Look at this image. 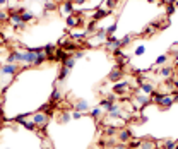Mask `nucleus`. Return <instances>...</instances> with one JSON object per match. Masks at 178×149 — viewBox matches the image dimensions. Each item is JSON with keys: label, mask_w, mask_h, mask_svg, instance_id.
I'll use <instances>...</instances> for the list:
<instances>
[{"label": "nucleus", "mask_w": 178, "mask_h": 149, "mask_svg": "<svg viewBox=\"0 0 178 149\" xmlns=\"http://www.w3.org/2000/svg\"><path fill=\"white\" fill-rule=\"evenodd\" d=\"M9 23L12 24L16 29H24L26 28V23H23V19H21V12L19 10H12L9 16Z\"/></svg>", "instance_id": "obj_3"}, {"label": "nucleus", "mask_w": 178, "mask_h": 149, "mask_svg": "<svg viewBox=\"0 0 178 149\" xmlns=\"http://www.w3.org/2000/svg\"><path fill=\"white\" fill-rule=\"evenodd\" d=\"M104 132H106L108 136H111V134H117V127H108V129L104 130Z\"/></svg>", "instance_id": "obj_39"}, {"label": "nucleus", "mask_w": 178, "mask_h": 149, "mask_svg": "<svg viewBox=\"0 0 178 149\" xmlns=\"http://www.w3.org/2000/svg\"><path fill=\"white\" fill-rule=\"evenodd\" d=\"M86 0H75V3H84Z\"/></svg>", "instance_id": "obj_44"}, {"label": "nucleus", "mask_w": 178, "mask_h": 149, "mask_svg": "<svg viewBox=\"0 0 178 149\" xmlns=\"http://www.w3.org/2000/svg\"><path fill=\"white\" fill-rule=\"evenodd\" d=\"M99 106L103 108V110H106V111H108V110H110L111 106H113V103H111L110 100H106V98H103V100L99 101Z\"/></svg>", "instance_id": "obj_21"}, {"label": "nucleus", "mask_w": 178, "mask_h": 149, "mask_svg": "<svg viewBox=\"0 0 178 149\" xmlns=\"http://www.w3.org/2000/svg\"><path fill=\"white\" fill-rule=\"evenodd\" d=\"M135 101H137L139 105H142V106H146V105H149L152 100H149L147 94H144V96H142V94H135Z\"/></svg>", "instance_id": "obj_14"}, {"label": "nucleus", "mask_w": 178, "mask_h": 149, "mask_svg": "<svg viewBox=\"0 0 178 149\" xmlns=\"http://www.w3.org/2000/svg\"><path fill=\"white\" fill-rule=\"evenodd\" d=\"M45 2H52V0H45Z\"/></svg>", "instance_id": "obj_47"}, {"label": "nucleus", "mask_w": 178, "mask_h": 149, "mask_svg": "<svg viewBox=\"0 0 178 149\" xmlns=\"http://www.w3.org/2000/svg\"><path fill=\"white\" fill-rule=\"evenodd\" d=\"M94 31H98L96 29V21H91L88 24V33H94Z\"/></svg>", "instance_id": "obj_32"}, {"label": "nucleus", "mask_w": 178, "mask_h": 149, "mask_svg": "<svg viewBox=\"0 0 178 149\" xmlns=\"http://www.w3.org/2000/svg\"><path fill=\"white\" fill-rule=\"evenodd\" d=\"M67 74H69V69H65L64 65H62V69H60V74H58V81H64V79L67 77Z\"/></svg>", "instance_id": "obj_30"}, {"label": "nucleus", "mask_w": 178, "mask_h": 149, "mask_svg": "<svg viewBox=\"0 0 178 149\" xmlns=\"http://www.w3.org/2000/svg\"><path fill=\"white\" fill-rule=\"evenodd\" d=\"M130 89V84L129 82H117V84L113 86V91L117 94H123V93H127V91Z\"/></svg>", "instance_id": "obj_9"}, {"label": "nucleus", "mask_w": 178, "mask_h": 149, "mask_svg": "<svg viewBox=\"0 0 178 149\" xmlns=\"http://www.w3.org/2000/svg\"><path fill=\"white\" fill-rule=\"evenodd\" d=\"M175 9H176V7L173 5V3H168V5H166V14H168V16H171V14L175 12Z\"/></svg>", "instance_id": "obj_33"}, {"label": "nucleus", "mask_w": 178, "mask_h": 149, "mask_svg": "<svg viewBox=\"0 0 178 149\" xmlns=\"http://www.w3.org/2000/svg\"><path fill=\"white\" fill-rule=\"evenodd\" d=\"M106 48L111 50V52H115V50L122 48V39L115 38V36H110V38L106 39Z\"/></svg>", "instance_id": "obj_5"}, {"label": "nucleus", "mask_w": 178, "mask_h": 149, "mask_svg": "<svg viewBox=\"0 0 178 149\" xmlns=\"http://www.w3.org/2000/svg\"><path fill=\"white\" fill-rule=\"evenodd\" d=\"M130 41H132V36H130V34H127L125 38L122 39V46H127V45H129Z\"/></svg>", "instance_id": "obj_34"}, {"label": "nucleus", "mask_w": 178, "mask_h": 149, "mask_svg": "<svg viewBox=\"0 0 178 149\" xmlns=\"http://www.w3.org/2000/svg\"><path fill=\"white\" fill-rule=\"evenodd\" d=\"M79 23H81V19H79L77 16H74V14L67 17V26H69V28H77Z\"/></svg>", "instance_id": "obj_15"}, {"label": "nucleus", "mask_w": 178, "mask_h": 149, "mask_svg": "<svg viewBox=\"0 0 178 149\" xmlns=\"http://www.w3.org/2000/svg\"><path fill=\"white\" fill-rule=\"evenodd\" d=\"M7 64H16V53L10 52L9 55H7Z\"/></svg>", "instance_id": "obj_31"}, {"label": "nucleus", "mask_w": 178, "mask_h": 149, "mask_svg": "<svg viewBox=\"0 0 178 149\" xmlns=\"http://www.w3.org/2000/svg\"><path fill=\"white\" fill-rule=\"evenodd\" d=\"M144 52H146V48H144V45H140V46H137V48H135V55H142Z\"/></svg>", "instance_id": "obj_37"}, {"label": "nucleus", "mask_w": 178, "mask_h": 149, "mask_svg": "<svg viewBox=\"0 0 178 149\" xmlns=\"http://www.w3.org/2000/svg\"><path fill=\"white\" fill-rule=\"evenodd\" d=\"M163 149H176V142L175 141H165Z\"/></svg>", "instance_id": "obj_28"}, {"label": "nucleus", "mask_w": 178, "mask_h": 149, "mask_svg": "<svg viewBox=\"0 0 178 149\" xmlns=\"http://www.w3.org/2000/svg\"><path fill=\"white\" fill-rule=\"evenodd\" d=\"M176 82H178V72H176Z\"/></svg>", "instance_id": "obj_45"}, {"label": "nucleus", "mask_w": 178, "mask_h": 149, "mask_svg": "<svg viewBox=\"0 0 178 149\" xmlns=\"http://www.w3.org/2000/svg\"><path fill=\"white\" fill-rule=\"evenodd\" d=\"M140 149H156L154 141H142L140 142Z\"/></svg>", "instance_id": "obj_23"}, {"label": "nucleus", "mask_w": 178, "mask_h": 149, "mask_svg": "<svg viewBox=\"0 0 178 149\" xmlns=\"http://www.w3.org/2000/svg\"><path fill=\"white\" fill-rule=\"evenodd\" d=\"M84 55H86V53L82 52V50H79V52H75L74 59H75V60H81V59H84Z\"/></svg>", "instance_id": "obj_35"}, {"label": "nucleus", "mask_w": 178, "mask_h": 149, "mask_svg": "<svg viewBox=\"0 0 178 149\" xmlns=\"http://www.w3.org/2000/svg\"><path fill=\"white\" fill-rule=\"evenodd\" d=\"M140 89L144 91V94H152L154 93V88H152L149 82H144V81H140Z\"/></svg>", "instance_id": "obj_17"}, {"label": "nucleus", "mask_w": 178, "mask_h": 149, "mask_svg": "<svg viewBox=\"0 0 178 149\" xmlns=\"http://www.w3.org/2000/svg\"><path fill=\"white\" fill-rule=\"evenodd\" d=\"M16 122H19L21 125H24L28 130H36V125L33 123V120H28V118H26V115H23V117H17V118H16Z\"/></svg>", "instance_id": "obj_6"}, {"label": "nucleus", "mask_w": 178, "mask_h": 149, "mask_svg": "<svg viewBox=\"0 0 178 149\" xmlns=\"http://www.w3.org/2000/svg\"><path fill=\"white\" fill-rule=\"evenodd\" d=\"M0 70H2V64H0Z\"/></svg>", "instance_id": "obj_46"}, {"label": "nucleus", "mask_w": 178, "mask_h": 149, "mask_svg": "<svg viewBox=\"0 0 178 149\" xmlns=\"http://www.w3.org/2000/svg\"><path fill=\"white\" fill-rule=\"evenodd\" d=\"M106 100H110L111 103H115V100H117V96H115V94H108V98Z\"/></svg>", "instance_id": "obj_40"}, {"label": "nucleus", "mask_w": 178, "mask_h": 149, "mask_svg": "<svg viewBox=\"0 0 178 149\" xmlns=\"http://www.w3.org/2000/svg\"><path fill=\"white\" fill-rule=\"evenodd\" d=\"M48 120H50V117H48V113H45V111L33 113V123L36 125V129H45Z\"/></svg>", "instance_id": "obj_2"}, {"label": "nucleus", "mask_w": 178, "mask_h": 149, "mask_svg": "<svg viewBox=\"0 0 178 149\" xmlns=\"http://www.w3.org/2000/svg\"><path fill=\"white\" fill-rule=\"evenodd\" d=\"M130 139H132V130H129V129L120 130V134H118V141H120V142H129Z\"/></svg>", "instance_id": "obj_11"}, {"label": "nucleus", "mask_w": 178, "mask_h": 149, "mask_svg": "<svg viewBox=\"0 0 178 149\" xmlns=\"http://www.w3.org/2000/svg\"><path fill=\"white\" fill-rule=\"evenodd\" d=\"M21 19H23V23H31V21L34 19V14H33L31 10H24V12L21 14Z\"/></svg>", "instance_id": "obj_16"}, {"label": "nucleus", "mask_w": 178, "mask_h": 149, "mask_svg": "<svg viewBox=\"0 0 178 149\" xmlns=\"http://www.w3.org/2000/svg\"><path fill=\"white\" fill-rule=\"evenodd\" d=\"M7 3V0H0V5H5Z\"/></svg>", "instance_id": "obj_42"}, {"label": "nucleus", "mask_w": 178, "mask_h": 149, "mask_svg": "<svg viewBox=\"0 0 178 149\" xmlns=\"http://www.w3.org/2000/svg\"><path fill=\"white\" fill-rule=\"evenodd\" d=\"M62 65H64L65 69H69V70H70V69L75 65V59H74V57H69V59H65L64 62H62Z\"/></svg>", "instance_id": "obj_20"}, {"label": "nucleus", "mask_w": 178, "mask_h": 149, "mask_svg": "<svg viewBox=\"0 0 178 149\" xmlns=\"http://www.w3.org/2000/svg\"><path fill=\"white\" fill-rule=\"evenodd\" d=\"M60 100H62V91L58 88H55L52 93V101H60Z\"/></svg>", "instance_id": "obj_26"}, {"label": "nucleus", "mask_w": 178, "mask_h": 149, "mask_svg": "<svg viewBox=\"0 0 178 149\" xmlns=\"http://www.w3.org/2000/svg\"><path fill=\"white\" fill-rule=\"evenodd\" d=\"M3 21H9V16H7V12L0 10V23H3Z\"/></svg>", "instance_id": "obj_36"}, {"label": "nucleus", "mask_w": 178, "mask_h": 149, "mask_svg": "<svg viewBox=\"0 0 178 149\" xmlns=\"http://www.w3.org/2000/svg\"><path fill=\"white\" fill-rule=\"evenodd\" d=\"M82 111H72V118H75V120H79V118H82Z\"/></svg>", "instance_id": "obj_38"}, {"label": "nucleus", "mask_w": 178, "mask_h": 149, "mask_svg": "<svg viewBox=\"0 0 178 149\" xmlns=\"http://www.w3.org/2000/svg\"><path fill=\"white\" fill-rule=\"evenodd\" d=\"M120 79H122V69H120V67H115L113 70L110 72V75H108V81H113V82H118Z\"/></svg>", "instance_id": "obj_12"}, {"label": "nucleus", "mask_w": 178, "mask_h": 149, "mask_svg": "<svg viewBox=\"0 0 178 149\" xmlns=\"http://www.w3.org/2000/svg\"><path fill=\"white\" fill-rule=\"evenodd\" d=\"M60 10H62L64 14L72 16V14H74V2H72V0H65V2L60 5Z\"/></svg>", "instance_id": "obj_8"}, {"label": "nucleus", "mask_w": 178, "mask_h": 149, "mask_svg": "<svg viewBox=\"0 0 178 149\" xmlns=\"http://www.w3.org/2000/svg\"><path fill=\"white\" fill-rule=\"evenodd\" d=\"M166 62H168V55H161V57H158V59H156V67H158V65H165Z\"/></svg>", "instance_id": "obj_29"}, {"label": "nucleus", "mask_w": 178, "mask_h": 149, "mask_svg": "<svg viewBox=\"0 0 178 149\" xmlns=\"http://www.w3.org/2000/svg\"><path fill=\"white\" fill-rule=\"evenodd\" d=\"M0 45H2V39H0Z\"/></svg>", "instance_id": "obj_48"}, {"label": "nucleus", "mask_w": 178, "mask_h": 149, "mask_svg": "<svg viewBox=\"0 0 178 149\" xmlns=\"http://www.w3.org/2000/svg\"><path fill=\"white\" fill-rule=\"evenodd\" d=\"M117 23H115V24H110V26H108V28H104V29H106V36H108V38H110V36H113V33L115 31H117Z\"/></svg>", "instance_id": "obj_27"}, {"label": "nucleus", "mask_w": 178, "mask_h": 149, "mask_svg": "<svg viewBox=\"0 0 178 149\" xmlns=\"http://www.w3.org/2000/svg\"><path fill=\"white\" fill-rule=\"evenodd\" d=\"M108 16H110V12H108V10L99 9V10H96V12L93 14V19L94 21H99V19H104V17H108Z\"/></svg>", "instance_id": "obj_13"}, {"label": "nucleus", "mask_w": 178, "mask_h": 149, "mask_svg": "<svg viewBox=\"0 0 178 149\" xmlns=\"http://www.w3.org/2000/svg\"><path fill=\"white\" fill-rule=\"evenodd\" d=\"M159 74H161V77H170V75L173 74V67H171V65H165Z\"/></svg>", "instance_id": "obj_19"}, {"label": "nucleus", "mask_w": 178, "mask_h": 149, "mask_svg": "<svg viewBox=\"0 0 178 149\" xmlns=\"http://www.w3.org/2000/svg\"><path fill=\"white\" fill-rule=\"evenodd\" d=\"M70 118H72V113H70V111H62V113L58 115V122H60V123H67Z\"/></svg>", "instance_id": "obj_18"}, {"label": "nucleus", "mask_w": 178, "mask_h": 149, "mask_svg": "<svg viewBox=\"0 0 178 149\" xmlns=\"http://www.w3.org/2000/svg\"><path fill=\"white\" fill-rule=\"evenodd\" d=\"M108 7H115V3H117V0H106Z\"/></svg>", "instance_id": "obj_41"}, {"label": "nucleus", "mask_w": 178, "mask_h": 149, "mask_svg": "<svg viewBox=\"0 0 178 149\" xmlns=\"http://www.w3.org/2000/svg\"><path fill=\"white\" fill-rule=\"evenodd\" d=\"M166 2H168V3H173V5H175V2H176V0H166Z\"/></svg>", "instance_id": "obj_43"}, {"label": "nucleus", "mask_w": 178, "mask_h": 149, "mask_svg": "<svg viewBox=\"0 0 178 149\" xmlns=\"http://www.w3.org/2000/svg\"><path fill=\"white\" fill-rule=\"evenodd\" d=\"M101 113H103V108H101V106H96V108H93V110H91V117L96 118V120L101 117Z\"/></svg>", "instance_id": "obj_24"}, {"label": "nucleus", "mask_w": 178, "mask_h": 149, "mask_svg": "<svg viewBox=\"0 0 178 149\" xmlns=\"http://www.w3.org/2000/svg\"><path fill=\"white\" fill-rule=\"evenodd\" d=\"M57 9V3H53V2H45V5H43V12H52V10H55Z\"/></svg>", "instance_id": "obj_22"}, {"label": "nucleus", "mask_w": 178, "mask_h": 149, "mask_svg": "<svg viewBox=\"0 0 178 149\" xmlns=\"http://www.w3.org/2000/svg\"><path fill=\"white\" fill-rule=\"evenodd\" d=\"M151 96L152 101L163 108H170L175 101H178V93H175V96H171V94H151Z\"/></svg>", "instance_id": "obj_1"}, {"label": "nucleus", "mask_w": 178, "mask_h": 149, "mask_svg": "<svg viewBox=\"0 0 178 149\" xmlns=\"http://www.w3.org/2000/svg\"><path fill=\"white\" fill-rule=\"evenodd\" d=\"M16 53V62H23V64H26V52H14Z\"/></svg>", "instance_id": "obj_25"}, {"label": "nucleus", "mask_w": 178, "mask_h": 149, "mask_svg": "<svg viewBox=\"0 0 178 149\" xmlns=\"http://www.w3.org/2000/svg\"><path fill=\"white\" fill-rule=\"evenodd\" d=\"M108 117L110 118H122L123 117V113H122V108L117 106V105H113V106L108 110Z\"/></svg>", "instance_id": "obj_10"}, {"label": "nucleus", "mask_w": 178, "mask_h": 149, "mask_svg": "<svg viewBox=\"0 0 178 149\" xmlns=\"http://www.w3.org/2000/svg\"><path fill=\"white\" fill-rule=\"evenodd\" d=\"M19 69H21L19 64H5V65H2L0 74H2V75H14Z\"/></svg>", "instance_id": "obj_4"}, {"label": "nucleus", "mask_w": 178, "mask_h": 149, "mask_svg": "<svg viewBox=\"0 0 178 149\" xmlns=\"http://www.w3.org/2000/svg\"><path fill=\"white\" fill-rule=\"evenodd\" d=\"M74 108H75V111H89V103L86 100H75V103H74Z\"/></svg>", "instance_id": "obj_7"}]
</instances>
